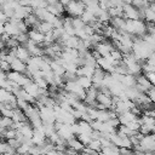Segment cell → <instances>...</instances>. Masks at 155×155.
<instances>
[{
    "instance_id": "cell-1",
    "label": "cell",
    "mask_w": 155,
    "mask_h": 155,
    "mask_svg": "<svg viewBox=\"0 0 155 155\" xmlns=\"http://www.w3.org/2000/svg\"><path fill=\"white\" fill-rule=\"evenodd\" d=\"M124 30L131 35L140 36L145 33V23L143 19H126Z\"/></svg>"
},
{
    "instance_id": "cell-2",
    "label": "cell",
    "mask_w": 155,
    "mask_h": 155,
    "mask_svg": "<svg viewBox=\"0 0 155 155\" xmlns=\"http://www.w3.org/2000/svg\"><path fill=\"white\" fill-rule=\"evenodd\" d=\"M139 148L144 151V155H153L155 151V136L154 133L143 134L139 139Z\"/></svg>"
},
{
    "instance_id": "cell-3",
    "label": "cell",
    "mask_w": 155,
    "mask_h": 155,
    "mask_svg": "<svg viewBox=\"0 0 155 155\" xmlns=\"http://www.w3.org/2000/svg\"><path fill=\"white\" fill-rule=\"evenodd\" d=\"M84 10L85 5L81 2V0H70L67 5H64V11H67L71 17H80Z\"/></svg>"
},
{
    "instance_id": "cell-4",
    "label": "cell",
    "mask_w": 155,
    "mask_h": 155,
    "mask_svg": "<svg viewBox=\"0 0 155 155\" xmlns=\"http://www.w3.org/2000/svg\"><path fill=\"white\" fill-rule=\"evenodd\" d=\"M122 17L126 19H140L138 7L133 6L132 4H124L122 5Z\"/></svg>"
},
{
    "instance_id": "cell-5",
    "label": "cell",
    "mask_w": 155,
    "mask_h": 155,
    "mask_svg": "<svg viewBox=\"0 0 155 155\" xmlns=\"http://www.w3.org/2000/svg\"><path fill=\"white\" fill-rule=\"evenodd\" d=\"M39 115H40V119L42 120V122H45V124H53L56 121L53 109L48 108L46 105H42L39 108Z\"/></svg>"
},
{
    "instance_id": "cell-6",
    "label": "cell",
    "mask_w": 155,
    "mask_h": 155,
    "mask_svg": "<svg viewBox=\"0 0 155 155\" xmlns=\"http://www.w3.org/2000/svg\"><path fill=\"white\" fill-rule=\"evenodd\" d=\"M97 93H98V88H97V87H94V86L92 85L91 87H88V88L86 90V94H85L84 102H85L87 105L96 107V104H97V101H96Z\"/></svg>"
},
{
    "instance_id": "cell-7",
    "label": "cell",
    "mask_w": 155,
    "mask_h": 155,
    "mask_svg": "<svg viewBox=\"0 0 155 155\" xmlns=\"http://www.w3.org/2000/svg\"><path fill=\"white\" fill-rule=\"evenodd\" d=\"M114 48V45L110 41H105V39L98 44L94 45V50L99 53V56H107L110 53V51Z\"/></svg>"
},
{
    "instance_id": "cell-8",
    "label": "cell",
    "mask_w": 155,
    "mask_h": 155,
    "mask_svg": "<svg viewBox=\"0 0 155 155\" xmlns=\"http://www.w3.org/2000/svg\"><path fill=\"white\" fill-rule=\"evenodd\" d=\"M33 12V8L30 7V6H22V5H19L15 11H13V18H16V19H24L29 13H31Z\"/></svg>"
},
{
    "instance_id": "cell-9",
    "label": "cell",
    "mask_w": 155,
    "mask_h": 155,
    "mask_svg": "<svg viewBox=\"0 0 155 155\" xmlns=\"http://www.w3.org/2000/svg\"><path fill=\"white\" fill-rule=\"evenodd\" d=\"M96 101L97 103L104 105L107 109L111 108L113 107V102H111V94H108V93H103L101 91H98L97 93V97H96Z\"/></svg>"
},
{
    "instance_id": "cell-10",
    "label": "cell",
    "mask_w": 155,
    "mask_h": 155,
    "mask_svg": "<svg viewBox=\"0 0 155 155\" xmlns=\"http://www.w3.org/2000/svg\"><path fill=\"white\" fill-rule=\"evenodd\" d=\"M27 34H28V39H30L31 41H34V42H36V44H41V42L44 41L45 34L41 33L40 30H38L36 28H30V29H28Z\"/></svg>"
},
{
    "instance_id": "cell-11",
    "label": "cell",
    "mask_w": 155,
    "mask_h": 155,
    "mask_svg": "<svg viewBox=\"0 0 155 155\" xmlns=\"http://www.w3.org/2000/svg\"><path fill=\"white\" fill-rule=\"evenodd\" d=\"M125 22L126 18H124L122 16H116V17H111L109 19V24L113 25L116 30H124L125 29ZM125 31V30H124Z\"/></svg>"
},
{
    "instance_id": "cell-12",
    "label": "cell",
    "mask_w": 155,
    "mask_h": 155,
    "mask_svg": "<svg viewBox=\"0 0 155 155\" xmlns=\"http://www.w3.org/2000/svg\"><path fill=\"white\" fill-rule=\"evenodd\" d=\"M29 57H30V53H29V51L27 50L25 46L18 45L16 47V58H18V59H21V61H23V62L27 63V61L29 59Z\"/></svg>"
},
{
    "instance_id": "cell-13",
    "label": "cell",
    "mask_w": 155,
    "mask_h": 155,
    "mask_svg": "<svg viewBox=\"0 0 155 155\" xmlns=\"http://www.w3.org/2000/svg\"><path fill=\"white\" fill-rule=\"evenodd\" d=\"M10 69L15 70V71H18V73H24L25 69H27V63L21 61V59H18V58H15L10 63Z\"/></svg>"
},
{
    "instance_id": "cell-14",
    "label": "cell",
    "mask_w": 155,
    "mask_h": 155,
    "mask_svg": "<svg viewBox=\"0 0 155 155\" xmlns=\"http://www.w3.org/2000/svg\"><path fill=\"white\" fill-rule=\"evenodd\" d=\"M23 88H24V91L25 92H28L31 97H34V98H36L38 97V94H39V88L40 87H38V85L33 81V80H30V81H28L24 86H22Z\"/></svg>"
},
{
    "instance_id": "cell-15",
    "label": "cell",
    "mask_w": 155,
    "mask_h": 155,
    "mask_svg": "<svg viewBox=\"0 0 155 155\" xmlns=\"http://www.w3.org/2000/svg\"><path fill=\"white\" fill-rule=\"evenodd\" d=\"M96 63H97V67H99L101 69H103L104 71H108V73H111L113 71V65L108 62V59L104 57V56H99L97 59H96Z\"/></svg>"
},
{
    "instance_id": "cell-16",
    "label": "cell",
    "mask_w": 155,
    "mask_h": 155,
    "mask_svg": "<svg viewBox=\"0 0 155 155\" xmlns=\"http://www.w3.org/2000/svg\"><path fill=\"white\" fill-rule=\"evenodd\" d=\"M136 117H137V116H136L133 113H131L130 110H126V111H124V113L117 114V119H119V122H120L121 125H125V124H127V122L134 120Z\"/></svg>"
},
{
    "instance_id": "cell-17",
    "label": "cell",
    "mask_w": 155,
    "mask_h": 155,
    "mask_svg": "<svg viewBox=\"0 0 155 155\" xmlns=\"http://www.w3.org/2000/svg\"><path fill=\"white\" fill-rule=\"evenodd\" d=\"M17 131H18L19 133H22L23 137H25V138H30V137L33 136L34 128H33V126L29 124V121H25V122H24Z\"/></svg>"
},
{
    "instance_id": "cell-18",
    "label": "cell",
    "mask_w": 155,
    "mask_h": 155,
    "mask_svg": "<svg viewBox=\"0 0 155 155\" xmlns=\"http://www.w3.org/2000/svg\"><path fill=\"white\" fill-rule=\"evenodd\" d=\"M67 147H70V148H73L74 150H76L78 153H80V151L82 150V148L85 147V144L81 143V142L76 138V136H74V137H71L70 139L67 140Z\"/></svg>"
},
{
    "instance_id": "cell-19",
    "label": "cell",
    "mask_w": 155,
    "mask_h": 155,
    "mask_svg": "<svg viewBox=\"0 0 155 155\" xmlns=\"http://www.w3.org/2000/svg\"><path fill=\"white\" fill-rule=\"evenodd\" d=\"M120 82L124 85V87H132L136 84V76L132 75V74H128V73L127 74H124L121 76Z\"/></svg>"
},
{
    "instance_id": "cell-20",
    "label": "cell",
    "mask_w": 155,
    "mask_h": 155,
    "mask_svg": "<svg viewBox=\"0 0 155 155\" xmlns=\"http://www.w3.org/2000/svg\"><path fill=\"white\" fill-rule=\"evenodd\" d=\"M76 82L85 90H87L88 87H91L93 84H92V80L90 76H85V75H80L76 78Z\"/></svg>"
},
{
    "instance_id": "cell-21",
    "label": "cell",
    "mask_w": 155,
    "mask_h": 155,
    "mask_svg": "<svg viewBox=\"0 0 155 155\" xmlns=\"http://www.w3.org/2000/svg\"><path fill=\"white\" fill-rule=\"evenodd\" d=\"M11 119H12V121H28L24 111L22 109H19L18 107L13 109V113H12Z\"/></svg>"
},
{
    "instance_id": "cell-22",
    "label": "cell",
    "mask_w": 155,
    "mask_h": 155,
    "mask_svg": "<svg viewBox=\"0 0 155 155\" xmlns=\"http://www.w3.org/2000/svg\"><path fill=\"white\" fill-rule=\"evenodd\" d=\"M126 68H127V73L128 74H132V75H138L139 73H142V69H140V62H133V63H131V64H128V65H126Z\"/></svg>"
},
{
    "instance_id": "cell-23",
    "label": "cell",
    "mask_w": 155,
    "mask_h": 155,
    "mask_svg": "<svg viewBox=\"0 0 155 155\" xmlns=\"http://www.w3.org/2000/svg\"><path fill=\"white\" fill-rule=\"evenodd\" d=\"M80 18L82 19V22L85 23V24H90L91 22H93V21H96L97 19V17L91 12V11H88V10H84V12L81 13V16H80Z\"/></svg>"
},
{
    "instance_id": "cell-24",
    "label": "cell",
    "mask_w": 155,
    "mask_h": 155,
    "mask_svg": "<svg viewBox=\"0 0 155 155\" xmlns=\"http://www.w3.org/2000/svg\"><path fill=\"white\" fill-rule=\"evenodd\" d=\"M24 22H25V24L29 27V28H35L36 25H38V23L40 22V19L31 12V13H29L24 19H23Z\"/></svg>"
},
{
    "instance_id": "cell-25",
    "label": "cell",
    "mask_w": 155,
    "mask_h": 155,
    "mask_svg": "<svg viewBox=\"0 0 155 155\" xmlns=\"http://www.w3.org/2000/svg\"><path fill=\"white\" fill-rule=\"evenodd\" d=\"M101 154H104V155H116L119 154V147L116 145H109V147H101V150H99Z\"/></svg>"
},
{
    "instance_id": "cell-26",
    "label": "cell",
    "mask_w": 155,
    "mask_h": 155,
    "mask_svg": "<svg viewBox=\"0 0 155 155\" xmlns=\"http://www.w3.org/2000/svg\"><path fill=\"white\" fill-rule=\"evenodd\" d=\"M35 28H36L38 30H40L41 33L46 34V33H48V31H51V30L53 29V25H52L51 23L46 22V21H40Z\"/></svg>"
},
{
    "instance_id": "cell-27",
    "label": "cell",
    "mask_w": 155,
    "mask_h": 155,
    "mask_svg": "<svg viewBox=\"0 0 155 155\" xmlns=\"http://www.w3.org/2000/svg\"><path fill=\"white\" fill-rule=\"evenodd\" d=\"M78 124H79V127H80V132L91 133V131H92V127H91L90 122H87V121H85V120L80 119V120L78 121Z\"/></svg>"
},
{
    "instance_id": "cell-28",
    "label": "cell",
    "mask_w": 155,
    "mask_h": 155,
    "mask_svg": "<svg viewBox=\"0 0 155 155\" xmlns=\"http://www.w3.org/2000/svg\"><path fill=\"white\" fill-rule=\"evenodd\" d=\"M109 119V115H108V109H97V116H96V120H99L102 122L107 121Z\"/></svg>"
},
{
    "instance_id": "cell-29",
    "label": "cell",
    "mask_w": 155,
    "mask_h": 155,
    "mask_svg": "<svg viewBox=\"0 0 155 155\" xmlns=\"http://www.w3.org/2000/svg\"><path fill=\"white\" fill-rule=\"evenodd\" d=\"M12 119L11 117H8V116H4V115H1L0 116V127L1 128H8V127H11V125H12Z\"/></svg>"
},
{
    "instance_id": "cell-30",
    "label": "cell",
    "mask_w": 155,
    "mask_h": 155,
    "mask_svg": "<svg viewBox=\"0 0 155 155\" xmlns=\"http://www.w3.org/2000/svg\"><path fill=\"white\" fill-rule=\"evenodd\" d=\"M71 25L74 29H81V28H84L85 23L82 22V19L80 17H71Z\"/></svg>"
},
{
    "instance_id": "cell-31",
    "label": "cell",
    "mask_w": 155,
    "mask_h": 155,
    "mask_svg": "<svg viewBox=\"0 0 155 155\" xmlns=\"http://www.w3.org/2000/svg\"><path fill=\"white\" fill-rule=\"evenodd\" d=\"M19 45V42L17 41V39L15 36H10L6 41H5V46L6 48H13V47H17Z\"/></svg>"
},
{
    "instance_id": "cell-32",
    "label": "cell",
    "mask_w": 155,
    "mask_h": 155,
    "mask_svg": "<svg viewBox=\"0 0 155 155\" xmlns=\"http://www.w3.org/2000/svg\"><path fill=\"white\" fill-rule=\"evenodd\" d=\"M78 137V139L81 142V143H84L85 145H87V143L91 140V136H90V133H85V132H80V133H78L76 134Z\"/></svg>"
},
{
    "instance_id": "cell-33",
    "label": "cell",
    "mask_w": 155,
    "mask_h": 155,
    "mask_svg": "<svg viewBox=\"0 0 155 155\" xmlns=\"http://www.w3.org/2000/svg\"><path fill=\"white\" fill-rule=\"evenodd\" d=\"M87 147H90L91 149H93V150H96V151H98V153H99V150H101V143H99L98 139L91 138V140L87 143Z\"/></svg>"
},
{
    "instance_id": "cell-34",
    "label": "cell",
    "mask_w": 155,
    "mask_h": 155,
    "mask_svg": "<svg viewBox=\"0 0 155 155\" xmlns=\"http://www.w3.org/2000/svg\"><path fill=\"white\" fill-rule=\"evenodd\" d=\"M110 56H111L115 61H121V59H122V52H121L120 50L115 48V47L110 51Z\"/></svg>"
},
{
    "instance_id": "cell-35",
    "label": "cell",
    "mask_w": 155,
    "mask_h": 155,
    "mask_svg": "<svg viewBox=\"0 0 155 155\" xmlns=\"http://www.w3.org/2000/svg\"><path fill=\"white\" fill-rule=\"evenodd\" d=\"M15 38L17 39V41L19 42V45H23L28 40V34L27 33H18L17 35H15Z\"/></svg>"
},
{
    "instance_id": "cell-36",
    "label": "cell",
    "mask_w": 155,
    "mask_h": 155,
    "mask_svg": "<svg viewBox=\"0 0 155 155\" xmlns=\"http://www.w3.org/2000/svg\"><path fill=\"white\" fill-rule=\"evenodd\" d=\"M145 94L149 97V99L154 103L155 102V88H154V85H151L147 91H145Z\"/></svg>"
},
{
    "instance_id": "cell-37",
    "label": "cell",
    "mask_w": 155,
    "mask_h": 155,
    "mask_svg": "<svg viewBox=\"0 0 155 155\" xmlns=\"http://www.w3.org/2000/svg\"><path fill=\"white\" fill-rule=\"evenodd\" d=\"M6 140H7L6 143H7L8 145H11L12 148H15V149H17L18 145L21 144V142H19L17 138H8V139H6Z\"/></svg>"
},
{
    "instance_id": "cell-38",
    "label": "cell",
    "mask_w": 155,
    "mask_h": 155,
    "mask_svg": "<svg viewBox=\"0 0 155 155\" xmlns=\"http://www.w3.org/2000/svg\"><path fill=\"white\" fill-rule=\"evenodd\" d=\"M119 154L132 155L133 154V149L132 148H126V147H119Z\"/></svg>"
},
{
    "instance_id": "cell-39",
    "label": "cell",
    "mask_w": 155,
    "mask_h": 155,
    "mask_svg": "<svg viewBox=\"0 0 155 155\" xmlns=\"http://www.w3.org/2000/svg\"><path fill=\"white\" fill-rule=\"evenodd\" d=\"M145 75V78L149 80V82L151 85L155 84V71H147V73H143Z\"/></svg>"
},
{
    "instance_id": "cell-40",
    "label": "cell",
    "mask_w": 155,
    "mask_h": 155,
    "mask_svg": "<svg viewBox=\"0 0 155 155\" xmlns=\"http://www.w3.org/2000/svg\"><path fill=\"white\" fill-rule=\"evenodd\" d=\"M4 153H6V154H15V153H16V149H15V148H12L11 145H8L7 143H5Z\"/></svg>"
},
{
    "instance_id": "cell-41",
    "label": "cell",
    "mask_w": 155,
    "mask_h": 155,
    "mask_svg": "<svg viewBox=\"0 0 155 155\" xmlns=\"http://www.w3.org/2000/svg\"><path fill=\"white\" fill-rule=\"evenodd\" d=\"M6 21H7V17H6L5 13L2 12V10L0 8V22H1V23H5Z\"/></svg>"
},
{
    "instance_id": "cell-42",
    "label": "cell",
    "mask_w": 155,
    "mask_h": 155,
    "mask_svg": "<svg viewBox=\"0 0 155 155\" xmlns=\"http://www.w3.org/2000/svg\"><path fill=\"white\" fill-rule=\"evenodd\" d=\"M4 148H5V143L0 139V153H4Z\"/></svg>"
},
{
    "instance_id": "cell-43",
    "label": "cell",
    "mask_w": 155,
    "mask_h": 155,
    "mask_svg": "<svg viewBox=\"0 0 155 155\" xmlns=\"http://www.w3.org/2000/svg\"><path fill=\"white\" fill-rule=\"evenodd\" d=\"M4 31H5V29H4V23L0 22V35H1Z\"/></svg>"
},
{
    "instance_id": "cell-44",
    "label": "cell",
    "mask_w": 155,
    "mask_h": 155,
    "mask_svg": "<svg viewBox=\"0 0 155 155\" xmlns=\"http://www.w3.org/2000/svg\"><path fill=\"white\" fill-rule=\"evenodd\" d=\"M4 47H5V42L0 39V48H4Z\"/></svg>"
},
{
    "instance_id": "cell-45",
    "label": "cell",
    "mask_w": 155,
    "mask_h": 155,
    "mask_svg": "<svg viewBox=\"0 0 155 155\" xmlns=\"http://www.w3.org/2000/svg\"><path fill=\"white\" fill-rule=\"evenodd\" d=\"M2 131H4V128L0 127V139H1V137H2Z\"/></svg>"
},
{
    "instance_id": "cell-46",
    "label": "cell",
    "mask_w": 155,
    "mask_h": 155,
    "mask_svg": "<svg viewBox=\"0 0 155 155\" xmlns=\"http://www.w3.org/2000/svg\"><path fill=\"white\" fill-rule=\"evenodd\" d=\"M148 1H149V2H154V0H148Z\"/></svg>"
}]
</instances>
